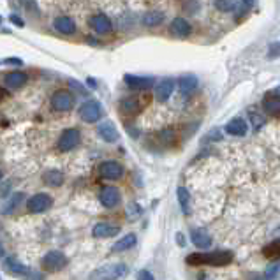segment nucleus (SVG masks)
Returning a JSON list of instances; mask_svg holds the SVG:
<instances>
[{
  "instance_id": "c756f323",
  "label": "nucleus",
  "mask_w": 280,
  "mask_h": 280,
  "mask_svg": "<svg viewBox=\"0 0 280 280\" xmlns=\"http://www.w3.org/2000/svg\"><path fill=\"white\" fill-rule=\"evenodd\" d=\"M157 138H159L160 143H164V145H171V143L176 141V132L173 129H164L157 134Z\"/></svg>"
},
{
  "instance_id": "4468645a",
  "label": "nucleus",
  "mask_w": 280,
  "mask_h": 280,
  "mask_svg": "<svg viewBox=\"0 0 280 280\" xmlns=\"http://www.w3.org/2000/svg\"><path fill=\"white\" fill-rule=\"evenodd\" d=\"M2 264H4V268L7 270L11 275H29V268L25 266L23 263H20V261L16 259V257H13V255H5L4 259H2Z\"/></svg>"
},
{
  "instance_id": "2eb2a0df",
  "label": "nucleus",
  "mask_w": 280,
  "mask_h": 280,
  "mask_svg": "<svg viewBox=\"0 0 280 280\" xmlns=\"http://www.w3.org/2000/svg\"><path fill=\"white\" fill-rule=\"evenodd\" d=\"M90 25H92V29L95 30L97 33H100V35L109 33L113 30V23H111V20H109L106 14H95V16H92L90 18Z\"/></svg>"
},
{
  "instance_id": "37998d69",
  "label": "nucleus",
  "mask_w": 280,
  "mask_h": 280,
  "mask_svg": "<svg viewBox=\"0 0 280 280\" xmlns=\"http://www.w3.org/2000/svg\"><path fill=\"white\" fill-rule=\"evenodd\" d=\"M176 240H178V243H180V247H184V245H185V242H184V234L178 233V234H176Z\"/></svg>"
},
{
  "instance_id": "09e8293b",
  "label": "nucleus",
  "mask_w": 280,
  "mask_h": 280,
  "mask_svg": "<svg viewBox=\"0 0 280 280\" xmlns=\"http://www.w3.org/2000/svg\"><path fill=\"white\" fill-rule=\"evenodd\" d=\"M0 180H2V171H0Z\"/></svg>"
},
{
  "instance_id": "9d476101",
  "label": "nucleus",
  "mask_w": 280,
  "mask_h": 280,
  "mask_svg": "<svg viewBox=\"0 0 280 280\" xmlns=\"http://www.w3.org/2000/svg\"><path fill=\"white\" fill-rule=\"evenodd\" d=\"M141 109H143V102H141V99H139V97H136V95L124 97V99L120 100V111H122V115L132 117V115H138Z\"/></svg>"
},
{
  "instance_id": "39448f33",
  "label": "nucleus",
  "mask_w": 280,
  "mask_h": 280,
  "mask_svg": "<svg viewBox=\"0 0 280 280\" xmlns=\"http://www.w3.org/2000/svg\"><path fill=\"white\" fill-rule=\"evenodd\" d=\"M80 117L87 124H95L102 117V108H100V104L97 100H87L80 108Z\"/></svg>"
},
{
  "instance_id": "bb28decb",
  "label": "nucleus",
  "mask_w": 280,
  "mask_h": 280,
  "mask_svg": "<svg viewBox=\"0 0 280 280\" xmlns=\"http://www.w3.org/2000/svg\"><path fill=\"white\" fill-rule=\"evenodd\" d=\"M42 180H44L46 185H50V187H59V185H62V182H63V175L60 171H57V169H51V171L44 173Z\"/></svg>"
},
{
  "instance_id": "72a5a7b5",
  "label": "nucleus",
  "mask_w": 280,
  "mask_h": 280,
  "mask_svg": "<svg viewBox=\"0 0 280 280\" xmlns=\"http://www.w3.org/2000/svg\"><path fill=\"white\" fill-rule=\"evenodd\" d=\"M20 2L25 5V9L30 14L33 13L35 16H39V7H37V4H35V0H20Z\"/></svg>"
},
{
  "instance_id": "1a4fd4ad",
  "label": "nucleus",
  "mask_w": 280,
  "mask_h": 280,
  "mask_svg": "<svg viewBox=\"0 0 280 280\" xmlns=\"http://www.w3.org/2000/svg\"><path fill=\"white\" fill-rule=\"evenodd\" d=\"M127 87L134 88V90H148L150 87H154L155 80L152 76H136V74H125L124 76Z\"/></svg>"
},
{
  "instance_id": "c85d7f7f",
  "label": "nucleus",
  "mask_w": 280,
  "mask_h": 280,
  "mask_svg": "<svg viewBox=\"0 0 280 280\" xmlns=\"http://www.w3.org/2000/svg\"><path fill=\"white\" fill-rule=\"evenodd\" d=\"M263 254L266 255V257H280V240L268 243L266 247L263 249Z\"/></svg>"
},
{
  "instance_id": "49530a36",
  "label": "nucleus",
  "mask_w": 280,
  "mask_h": 280,
  "mask_svg": "<svg viewBox=\"0 0 280 280\" xmlns=\"http://www.w3.org/2000/svg\"><path fill=\"white\" fill-rule=\"evenodd\" d=\"M5 257V250H4V245L0 243V259H4Z\"/></svg>"
},
{
  "instance_id": "b1692460",
  "label": "nucleus",
  "mask_w": 280,
  "mask_h": 280,
  "mask_svg": "<svg viewBox=\"0 0 280 280\" xmlns=\"http://www.w3.org/2000/svg\"><path fill=\"white\" fill-rule=\"evenodd\" d=\"M136 242H138L136 234L129 233V234H125V236H122V238L115 243L113 247H111V250L113 252H125V250H129V249H132L134 245H136Z\"/></svg>"
},
{
  "instance_id": "aec40b11",
  "label": "nucleus",
  "mask_w": 280,
  "mask_h": 280,
  "mask_svg": "<svg viewBox=\"0 0 280 280\" xmlns=\"http://www.w3.org/2000/svg\"><path fill=\"white\" fill-rule=\"evenodd\" d=\"M224 129H226V132L231 134V136H245V134H247L249 125L243 118L236 117V118H233V120L227 122Z\"/></svg>"
},
{
  "instance_id": "4be33fe9",
  "label": "nucleus",
  "mask_w": 280,
  "mask_h": 280,
  "mask_svg": "<svg viewBox=\"0 0 280 280\" xmlns=\"http://www.w3.org/2000/svg\"><path fill=\"white\" fill-rule=\"evenodd\" d=\"M263 109L270 117H280V97L268 93L263 100Z\"/></svg>"
},
{
  "instance_id": "c9c22d12",
  "label": "nucleus",
  "mask_w": 280,
  "mask_h": 280,
  "mask_svg": "<svg viewBox=\"0 0 280 280\" xmlns=\"http://www.w3.org/2000/svg\"><path fill=\"white\" fill-rule=\"evenodd\" d=\"M222 139V132L220 129H212L208 134L205 136V141H220Z\"/></svg>"
},
{
  "instance_id": "7c9ffc66",
  "label": "nucleus",
  "mask_w": 280,
  "mask_h": 280,
  "mask_svg": "<svg viewBox=\"0 0 280 280\" xmlns=\"http://www.w3.org/2000/svg\"><path fill=\"white\" fill-rule=\"evenodd\" d=\"M21 197H23V194H16V196H13L11 199H7V203H5L4 208H2V214H5V215L13 214L14 208H16V205H20Z\"/></svg>"
},
{
  "instance_id": "a878e982",
  "label": "nucleus",
  "mask_w": 280,
  "mask_h": 280,
  "mask_svg": "<svg viewBox=\"0 0 280 280\" xmlns=\"http://www.w3.org/2000/svg\"><path fill=\"white\" fill-rule=\"evenodd\" d=\"M176 197H178V205H180L182 212L185 215L188 214V206H190V194L185 187H178L176 188Z\"/></svg>"
},
{
  "instance_id": "9b49d317",
  "label": "nucleus",
  "mask_w": 280,
  "mask_h": 280,
  "mask_svg": "<svg viewBox=\"0 0 280 280\" xmlns=\"http://www.w3.org/2000/svg\"><path fill=\"white\" fill-rule=\"evenodd\" d=\"M99 199L100 203H102V206H106V208H115V206L120 203V192H118L117 187L108 185V187H104L100 190Z\"/></svg>"
},
{
  "instance_id": "5701e85b",
  "label": "nucleus",
  "mask_w": 280,
  "mask_h": 280,
  "mask_svg": "<svg viewBox=\"0 0 280 280\" xmlns=\"http://www.w3.org/2000/svg\"><path fill=\"white\" fill-rule=\"evenodd\" d=\"M97 132H99L100 138L108 143H115L118 139V130L111 122H102V124L97 127Z\"/></svg>"
},
{
  "instance_id": "423d86ee",
  "label": "nucleus",
  "mask_w": 280,
  "mask_h": 280,
  "mask_svg": "<svg viewBox=\"0 0 280 280\" xmlns=\"http://www.w3.org/2000/svg\"><path fill=\"white\" fill-rule=\"evenodd\" d=\"M99 173L106 180H120L124 176V166L117 160H104L99 166Z\"/></svg>"
},
{
  "instance_id": "473e14b6",
  "label": "nucleus",
  "mask_w": 280,
  "mask_h": 280,
  "mask_svg": "<svg viewBox=\"0 0 280 280\" xmlns=\"http://www.w3.org/2000/svg\"><path fill=\"white\" fill-rule=\"evenodd\" d=\"M199 7L201 4L197 0H187V2H184V13L187 14H196L199 11Z\"/></svg>"
},
{
  "instance_id": "4c0bfd02",
  "label": "nucleus",
  "mask_w": 280,
  "mask_h": 280,
  "mask_svg": "<svg viewBox=\"0 0 280 280\" xmlns=\"http://www.w3.org/2000/svg\"><path fill=\"white\" fill-rule=\"evenodd\" d=\"M280 53V48L277 42H273V44H270V50H268V59H277Z\"/></svg>"
},
{
  "instance_id": "dca6fc26",
  "label": "nucleus",
  "mask_w": 280,
  "mask_h": 280,
  "mask_svg": "<svg viewBox=\"0 0 280 280\" xmlns=\"http://www.w3.org/2000/svg\"><path fill=\"white\" fill-rule=\"evenodd\" d=\"M173 90H175V81H173L171 78L160 80L159 83H157V87H155V97H157V100L164 102V100H167L171 97Z\"/></svg>"
},
{
  "instance_id": "cd10ccee",
  "label": "nucleus",
  "mask_w": 280,
  "mask_h": 280,
  "mask_svg": "<svg viewBox=\"0 0 280 280\" xmlns=\"http://www.w3.org/2000/svg\"><path fill=\"white\" fill-rule=\"evenodd\" d=\"M215 9L220 13H233L236 9V0H215Z\"/></svg>"
},
{
  "instance_id": "0eeeda50",
  "label": "nucleus",
  "mask_w": 280,
  "mask_h": 280,
  "mask_svg": "<svg viewBox=\"0 0 280 280\" xmlns=\"http://www.w3.org/2000/svg\"><path fill=\"white\" fill-rule=\"evenodd\" d=\"M81 139V134L78 129H65L60 136V141H59V148L60 152H69L72 148L78 147V143Z\"/></svg>"
},
{
  "instance_id": "58836bf2",
  "label": "nucleus",
  "mask_w": 280,
  "mask_h": 280,
  "mask_svg": "<svg viewBox=\"0 0 280 280\" xmlns=\"http://www.w3.org/2000/svg\"><path fill=\"white\" fill-rule=\"evenodd\" d=\"M138 280H155V279L148 270H141V272L138 273Z\"/></svg>"
},
{
  "instance_id": "6e6552de",
  "label": "nucleus",
  "mask_w": 280,
  "mask_h": 280,
  "mask_svg": "<svg viewBox=\"0 0 280 280\" xmlns=\"http://www.w3.org/2000/svg\"><path fill=\"white\" fill-rule=\"evenodd\" d=\"M51 197L48 196V194H35V196H32L29 199V203H27V206H29V210L32 212V214H42V212H46L48 208L51 206Z\"/></svg>"
},
{
  "instance_id": "c03bdc74",
  "label": "nucleus",
  "mask_w": 280,
  "mask_h": 280,
  "mask_svg": "<svg viewBox=\"0 0 280 280\" xmlns=\"http://www.w3.org/2000/svg\"><path fill=\"white\" fill-rule=\"evenodd\" d=\"M243 5H245V7H249V9H250L252 5H254V0H243Z\"/></svg>"
},
{
  "instance_id": "a18cd8bd",
  "label": "nucleus",
  "mask_w": 280,
  "mask_h": 280,
  "mask_svg": "<svg viewBox=\"0 0 280 280\" xmlns=\"http://www.w3.org/2000/svg\"><path fill=\"white\" fill-rule=\"evenodd\" d=\"M5 97H7V92H5L4 88L0 87V100H4V99H5Z\"/></svg>"
},
{
  "instance_id": "f257e3e1",
  "label": "nucleus",
  "mask_w": 280,
  "mask_h": 280,
  "mask_svg": "<svg viewBox=\"0 0 280 280\" xmlns=\"http://www.w3.org/2000/svg\"><path fill=\"white\" fill-rule=\"evenodd\" d=\"M233 261V254L227 250H215V252H205V254H190L187 257V263L192 266H227Z\"/></svg>"
},
{
  "instance_id": "8fccbe9b",
  "label": "nucleus",
  "mask_w": 280,
  "mask_h": 280,
  "mask_svg": "<svg viewBox=\"0 0 280 280\" xmlns=\"http://www.w3.org/2000/svg\"><path fill=\"white\" fill-rule=\"evenodd\" d=\"M0 23H2V18H0Z\"/></svg>"
},
{
  "instance_id": "f3484780",
  "label": "nucleus",
  "mask_w": 280,
  "mask_h": 280,
  "mask_svg": "<svg viewBox=\"0 0 280 280\" xmlns=\"http://www.w3.org/2000/svg\"><path fill=\"white\" fill-rule=\"evenodd\" d=\"M190 240L197 249H208L212 245V236L203 227H196V229L190 231Z\"/></svg>"
},
{
  "instance_id": "f03ea898",
  "label": "nucleus",
  "mask_w": 280,
  "mask_h": 280,
  "mask_svg": "<svg viewBox=\"0 0 280 280\" xmlns=\"http://www.w3.org/2000/svg\"><path fill=\"white\" fill-rule=\"evenodd\" d=\"M127 266L124 263H111L99 266L88 277V280H122L127 275Z\"/></svg>"
},
{
  "instance_id": "412c9836",
  "label": "nucleus",
  "mask_w": 280,
  "mask_h": 280,
  "mask_svg": "<svg viewBox=\"0 0 280 280\" xmlns=\"http://www.w3.org/2000/svg\"><path fill=\"white\" fill-rule=\"evenodd\" d=\"M55 30L60 33H63V35H71V33L76 32V23L72 18L69 16H59L57 20H55L53 23Z\"/></svg>"
},
{
  "instance_id": "e433bc0d",
  "label": "nucleus",
  "mask_w": 280,
  "mask_h": 280,
  "mask_svg": "<svg viewBox=\"0 0 280 280\" xmlns=\"http://www.w3.org/2000/svg\"><path fill=\"white\" fill-rule=\"evenodd\" d=\"M250 122L252 125H254V129H259L261 125H263V115H257L255 111H250Z\"/></svg>"
},
{
  "instance_id": "2f4dec72",
  "label": "nucleus",
  "mask_w": 280,
  "mask_h": 280,
  "mask_svg": "<svg viewBox=\"0 0 280 280\" xmlns=\"http://www.w3.org/2000/svg\"><path fill=\"white\" fill-rule=\"evenodd\" d=\"M280 275V263H272L264 270V279L266 280H275Z\"/></svg>"
},
{
  "instance_id": "f704fd0d",
  "label": "nucleus",
  "mask_w": 280,
  "mask_h": 280,
  "mask_svg": "<svg viewBox=\"0 0 280 280\" xmlns=\"http://www.w3.org/2000/svg\"><path fill=\"white\" fill-rule=\"evenodd\" d=\"M127 215H129V218H138L141 215V206L136 205V203H130L127 206Z\"/></svg>"
},
{
  "instance_id": "20e7f679",
  "label": "nucleus",
  "mask_w": 280,
  "mask_h": 280,
  "mask_svg": "<svg viewBox=\"0 0 280 280\" xmlns=\"http://www.w3.org/2000/svg\"><path fill=\"white\" fill-rule=\"evenodd\" d=\"M74 106V95L69 90H57L51 95V108L55 111H69Z\"/></svg>"
},
{
  "instance_id": "6ab92c4d",
  "label": "nucleus",
  "mask_w": 280,
  "mask_h": 280,
  "mask_svg": "<svg viewBox=\"0 0 280 280\" xmlns=\"http://www.w3.org/2000/svg\"><path fill=\"white\" fill-rule=\"evenodd\" d=\"M27 81H29V76H27V72H23V71H11V72H7L4 78L5 87H9V88H20V87H23Z\"/></svg>"
},
{
  "instance_id": "de8ad7c7",
  "label": "nucleus",
  "mask_w": 280,
  "mask_h": 280,
  "mask_svg": "<svg viewBox=\"0 0 280 280\" xmlns=\"http://www.w3.org/2000/svg\"><path fill=\"white\" fill-rule=\"evenodd\" d=\"M275 93H279V95H280V87H277V90H275Z\"/></svg>"
},
{
  "instance_id": "ea45409f",
  "label": "nucleus",
  "mask_w": 280,
  "mask_h": 280,
  "mask_svg": "<svg viewBox=\"0 0 280 280\" xmlns=\"http://www.w3.org/2000/svg\"><path fill=\"white\" fill-rule=\"evenodd\" d=\"M11 23H14V25H18V27H25V23H23V20H21L20 16H16V14H11Z\"/></svg>"
},
{
  "instance_id": "ddd939ff",
  "label": "nucleus",
  "mask_w": 280,
  "mask_h": 280,
  "mask_svg": "<svg viewBox=\"0 0 280 280\" xmlns=\"http://www.w3.org/2000/svg\"><path fill=\"white\" fill-rule=\"evenodd\" d=\"M169 30H171V33L175 35V37H180V39H185L190 35V32H192V27H190V23H188L185 18H175V20L171 21V27H169Z\"/></svg>"
},
{
  "instance_id": "a211bd4d",
  "label": "nucleus",
  "mask_w": 280,
  "mask_h": 280,
  "mask_svg": "<svg viewBox=\"0 0 280 280\" xmlns=\"http://www.w3.org/2000/svg\"><path fill=\"white\" fill-rule=\"evenodd\" d=\"M197 88V78L192 74H185L178 80V90L184 97L192 95V92Z\"/></svg>"
},
{
  "instance_id": "79ce46f5",
  "label": "nucleus",
  "mask_w": 280,
  "mask_h": 280,
  "mask_svg": "<svg viewBox=\"0 0 280 280\" xmlns=\"http://www.w3.org/2000/svg\"><path fill=\"white\" fill-rule=\"evenodd\" d=\"M5 63H14V65H21V60L20 59H9V60H5Z\"/></svg>"
},
{
  "instance_id": "393cba45",
  "label": "nucleus",
  "mask_w": 280,
  "mask_h": 280,
  "mask_svg": "<svg viewBox=\"0 0 280 280\" xmlns=\"http://www.w3.org/2000/svg\"><path fill=\"white\" fill-rule=\"evenodd\" d=\"M164 21V13L160 11H148L143 16V25L145 27H157Z\"/></svg>"
},
{
  "instance_id": "a19ab883",
  "label": "nucleus",
  "mask_w": 280,
  "mask_h": 280,
  "mask_svg": "<svg viewBox=\"0 0 280 280\" xmlns=\"http://www.w3.org/2000/svg\"><path fill=\"white\" fill-rule=\"evenodd\" d=\"M249 280H266L263 277V273H250V275H249Z\"/></svg>"
},
{
  "instance_id": "f8f14e48",
  "label": "nucleus",
  "mask_w": 280,
  "mask_h": 280,
  "mask_svg": "<svg viewBox=\"0 0 280 280\" xmlns=\"http://www.w3.org/2000/svg\"><path fill=\"white\" fill-rule=\"evenodd\" d=\"M118 231H120V227L111 224V222H99L92 229V234L93 238H113L118 234Z\"/></svg>"
},
{
  "instance_id": "7ed1b4c3",
  "label": "nucleus",
  "mask_w": 280,
  "mask_h": 280,
  "mask_svg": "<svg viewBox=\"0 0 280 280\" xmlns=\"http://www.w3.org/2000/svg\"><path fill=\"white\" fill-rule=\"evenodd\" d=\"M67 263H69V259H67L65 254H62L60 250H51L42 257L41 266H42V270L53 273V272L62 270V268H65Z\"/></svg>"
}]
</instances>
